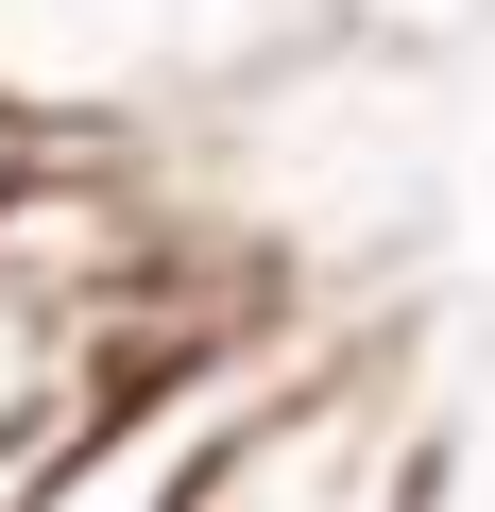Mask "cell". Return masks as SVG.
<instances>
[{
	"instance_id": "obj_1",
	"label": "cell",
	"mask_w": 495,
	"mask_h": 512,
	"mask_svg": "<svg viewBox=\"0 0 495 512\" xmlns=\"http://www.w3.org/2000/svg\"><path fill=\"white\" fill-rule=\"evenodd\" d=\"M308 359H325V342H291V325H257V308H205V325L103 359L86 410L0 478V512H205L222 461L257 444V410H274Z\"/></svg>"
},
{
	"instance_id": "obj_2",
	"label": "cell",
	"mask_w": 495,
	"mask_h": 512,
	"mask_svg": "<svg viewBox=\"0 0 495 512\" xmlns=\"http://www.w3.org/2000/svg\"><path fill=\"white\" fill-rule=\"evenodd\" d=\"M291 0H0V120L35 137H188L291 69Z\"/></svg>"
},
{
	"instance_id": "obj_3",
	"label": "cell",
	"mask_w": 495,
	"mask_h": 512,
	"mask_svg": "<svg viewBox=\"0 0 495 512\" xmlns=\"http://www.w3.org/2000/svg\"><path fill=\"white\" fill-rule=\"evenodd\" d=\"M86 376H103V342H86V325H52L18 274H0V478H18V461L86 410Z\"/></svg>"
},
{
	"instance_id": "obj_4",
	"label": "cell",
	"mask_w": 495,
	"mask_h": 512,
	"mask_svg": "<svg viewBox=\"0 0 495 512\" xmlns=\"http://www.w3.org/2000/svg\"><path fill=\"white\" fill-rule=\"evenodd\" d=\"M291 35L308 52H461V35H495V0H291Z\"/></svg>"
},
{
	"instance_id": "obj_5",
	"label": "cell",
	"mask_w": 495,
	"mask_h": 512,
	"mask_svg": "<svg viewBox=\"0 0 495 512\" xmlns=\"http://www.w3.org/2000/svg\"><path fill=\"white\" fill-rule=\"evenodd\" d=\"M35 154H52V137H35V120H0V205H18V171H35Z\"/></svg>"
}]
</instances>
